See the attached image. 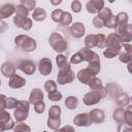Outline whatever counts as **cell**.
<instances>
[{
	"instance_id": "484cf974",
	"label": "cell",
	"mask_w": 132,
	"mask_h": 132,
	"mask_svg": "<svg viewBox=\"0 0 132 132\" xmlns=\"http://www.w3.org/2000/svg\"><path fill=\"white\" fill-rule=\"evenodd\" d=\"M78 105V100L75 96H69L65 99V106L68 109H75Z\"/></svg>"
},
{
	"instance_id": "91938a15",
	"label": "cell",
	"mask_w": 132,
	"mask_h": 132,
	"mask_svg": "<svg viewBox=\"0 0 132 132\" xmlns=\"http://www.w3.org/2000/svg\"><path fill=\"white\" fill-rule=\"evenodd\" d=\"M61 1H58V2H55V1H52V4H60Z\"/></svg>"
},
{
	"instance_id": "e575fe53",
	"label": "cell",
	"mask_w": 132,
	"mask_h": 132,
	"mask_svg": "<svg viewBox=\"0 0 132 132\" xmlns=\"http://www.w3.org/2000/svg\"><path fill=\"white\" fill-rule=\"evenodd\" d=\"M87 68L93 73L94 76H96V75L100 72V69H101V67H100V62H92V63H89V65H88Z\"/></svg>"
},
{
	"instance_id": "1f68e13d",
	"label": "cell",
	"mask_w": 132,
	"mask_h": 132,
	"mask_svg": "<svg viewBox=\"0 0 132 132\" xmlns=\"http://www.w3.org/2000/svg\"><path fill=\"white\" fill-rule=\"evenodd\" d=\"M120 53H121V51H119V50H114V48H111V47H106V50H104V52H103V56L107 59H112L116 56H118Z\"/></svg>"
},
{
	"instance_id": "680465c9",
	"label": "cell",
	"mask_w": 132,
	"mask_h": 132,
	"mask_svg": "<svg viewBox=\"0 0 132 132\" xmlns=\"http://www.w3.org/2000/svg\"><path fill=\"white\" fill-rule=\"evenodd\" d=\"M5 131V127H4V124L0 122V132H4Z\"/></svg>"
},
{
	"instance_id": "f35d334b",
	"label": "cell",
	"mask_w": 132,
	"mask_h": 132,
	"mask_svg": "<svg viewBox=\"0 0 132 132\" xmlns=\"http://www.w3.org/2000/svg\"><path fill=\"white\" fill-rule=\"evenodd\" d=\"M44 90H45L47 93H52V92L57 91V82H55V81L52 80V79L46 80V81L44 82Z\"/></svg>"
},
{
	"instance_id": "7dc6e473",
	"label": "cell",
	"mask_w": 132,
	"mask_h": 132,
	"mask_svg": "<svg viewBox=\"0 0 132 132\" xmlns=\"http://www.w3.org/2000/svg\"><path fill=\"white\" fill-rule=\"evenodd\" d=\"M29 107H30L29 101H26V100H19V103H18V106H16L18 109H21V110H24V111L29 112Z\"/></svg>"
},
{
	"instance_id": "603a6c76",
	"label": "cell",
	"mask_w": 132,
	"mask_h": 132,
	"mask_svg": "<svg viewBox=\"0 0 132 132\" xmlns=\"http://www.w3.org/2000/svg\"><path fill=\"white\" fill-rule=\"evenodd\" d=\"M32 18L36 22H42L46 18V11L43 8H41V7H36L34 9V11H33Z\"/></svg>"
},
{
	"instance_id": "6125c7cd",
	"label": "cell",
	"mask_w": 132,
	"mask_h": 132,
	"mask_svg": "<svg viewBox=\"0 0 132 132\" xmlns=\"http://www.w3.org/2000/svg\"><path fill=\"white\" fill-rule=\"evenodd\" d=\"M42 132H46V131H42Z\"/></svg>"
},
{
	"instance_id": "b9f144b4",
	"label": "cell",
	"mask_w": 132,
	"mask_h": 132,
	"mask_svg": "<svg viewBox=\"0 0 132 132\" xmlns=\"http://www.w3.org/2000/svg\"><path fill=\"white\" fill-rule=\"evenodd\" d=\"M13 132H31V128L26 124L20 123V124H16V126H14Z\"/></svg>"
},
{
	"instance_id": "7402d4cb",
	"label": "cell",
	"mask_w": 132,
	"mask_h": 132,
	"mask_svg": "<svg viewBox=\"0 0 132 132\" xmlns=\"http://www.w3.org/2000/svg\"><path fill=\"white\" fill-rule=\"evenodd\" d=\"M95 46H97V35L96 34L87 35L85 38V47L88 50H92Z\"/></svg>"
},
{
	"instance_id": "f5cc1de1",
	"label": "cell",
	"mask_w": 132,
	"mask_h": 132,
	"mask_svg": "<svg viewBox=\"0 0 132 132\" xmlns=\"http://www.w3.org/2000/svg\"><path fill=\"white\" fill-rule=\"evenodd\" d=\"M118 132H132V127L125 124V123H122L118 126Z\"/></svg>"
},
{
	"instance_id": "d6986e66",
	"label": "cell",
	"mask_w": 132,
	"mask_h": 132,
	"mask_svg": "<svg viewBox=\"0 0 132 132\" xmlns=\"http://www.w3.org/2000/svg\"><path fill=\"white\" fill-rule=\"evenodd\" d=\"M43 99V92L39 88H34L29 96V103L30 104H35L38 101H42Z\"/></svg>"
},
{
	"instance_id": "52a82bcc",
	"label": "cell",
	"mask_w": 132,
	"mask_h": 132,
	"mask_svg": "<svg viewBox=\"0 0 132 132\" xmlns=\"http://www.w3.org/2000/svg\"><path fill=\"white\" fill-rule=\"evenodd\" d=\"M104 7L103 0H90L86 3V9L89 13H98Z\"/></svg>"
},
{
	"instance_id": "ee69618b",
	"label": "cell",
	"mask_w": 132,
	"mask_h": 132,
	"mask_svg": "<svg viewBox=\"0 0 132 132\" xmlns=\"http://www.w3.org/2000/svg\"><path fill=\"white\" fill-rule=\"evenodd\" d=\"M18 103H19V100H16L13 97H7L6 98V108H8V109L16 108Z\"/></svg>"
},
{
	"instance_id": "2e32d148",
	"label": "cell",
	"mask_w": 132,
	"mask_h": 132,
	"mask_svg": "<svg viewBox=\"0 0 132 132\" xmlns=\"http://www.w3.org/2000/svg\"><path fill=\"white\" fill-rule=\"evenodd\" d=\"M76 77H77V79H78L81 84L88 85L89 81H90L93 77H95V76L93 75V73H92L88 68H84V69H81V70H79V71L77 72Z\"/></svg>"
},
{
	"instance_id": "30bf717a",
	"label": "cell",
	"mask_w": 132,
	"mask_h": 132,
	"mask_svg": "<svg viewBox=\"0 0 132 132\" xmlns=\"http://www.w3.org/2000/svg\"><path fill=\"white\" fill-rule=\"evenodd\" d=\"M13 24L20 28V29H23L25 31H29L31 28H32V20L29 19V18H20V16H14L13 18Z\"/></svg>"
},
{
	"instance_id": "d6a6232c",
	"label": "cell",
	"mask_w": 132,
	"mask_h": 132,
	"mask_svg": "<svg viewBox=\"0 0 132 132\" xmlns=\"http://www.w3.org/2000/svg\"><path fill=\"white\" fill-rule=\"evenodd\" d=\"M132 59V52H121L119 54V60L122 63H130Z\"/></svg>"
},
{
	"instance_id": "7a4b0ae2",
	"label": "cell",
	"mask_w": 132,
	"mask_h": 132,
	"mask_svg": "<svg viewBox=\"0 0 132 132\" xmlns=\"http://www.w3.org/2000/svg\"><path fill=\"white\" fill-rule=\"evenodd\" d=\"M48 42H50V45L52 46V48L57 53H63L68 47L66 39L58 32H53L50 35Z\"/></svg>"
},
{
	"instance_id": "ba28073f",
	"label": "cell",
	"mask_w": 132,
	"mask_h": 132,
	"mask_svg": "<svg viewBox=\"0 0 132 132\" xmlns=\"http://www.w3.org/2000/svg\"><path fill=\"white\" fill-rule=\"evenodd\" d=\"M38 70L41 75H48L53 70V64L50 58H42L38 63Z\"/></svg>"
},
{
	"instance_id": "816d5d0a",
	"label": "cell",
	"mask_w": 132,
	"mask_h": 132,
	"mask_svg": "<svg viewBox=\"0 0 132 132\" xmlns=\"http://www.w3.org/2000/svg\"><path fill=\"white\" fill-rule=\"evenodd\" d=\"M71 10L74 12H79L81 10V3L78 0H73L71 2Z\"/></svg>"
},
{
	"instance_id": "d590c367",
	"label": "cell",
	"mask_w": 132,
	"mask_h": 132,
	"mask_svg": "<svg viewBox=\"0 0 132 132\" xmlns=\"http://www.w3.org/2000/svg\"><path fill=\"white\" fill-rule=\"evenodd\" d=\"M112 13H111V10H110V8H108V7H103L98 13H97V16L98 18H100L103 22L106 20V19H108L110 15H111Z\"/></svg>"
},
{
	"instance_id": "3957f363",
	"label": "cell",
	"mask_w": 132,
	"mask_h": 132,
	"mask_svg": "<svg viewBox=\"0 0 132 132\" xmlns=\"http://www.w3.org/2000/svg\"><path fill=\"white\" fill-rule=\"evenodd\" d=\"M74 78H75V74H74V71H72L69 63L59 69V72L57 75V82L59 85L63 86L66 84H70L74 80Z\"/></svg>"
},
{
	"instance_id": "7bdbcfd3",
	"label": "cell",
	"mask_w": 132,
	"mask_h": 132,
	"mask_svg": "<svg viewBox=\"0 0 132 132\" xmlns=\"http://www.w3.org/2000/svg\"><path fill=\"white\" fill-rule=\"evenodd\" d=\"M56 62H57V65H58V68H59V69L68 64L66 57H65L64 55H62V54H60V55H58V56L56 57Z\"/></svg>"
},
{
	"instance_id": "9a60e30c",
	"label": "cell",
	"mask_w": 132,
	"mask_h": 132,
	"mask_svg": "<svg viewBox=\"0 0 132 132\" xmlns=\"http://www.w3.org/2000/svg\"><path fill=\"white\" fill-rule=\"evenodd\" d=\"M15 11V6L11 3H6L0 7V20L7 19L11 16Z\"/></svg>"
},
{
	"instance_id": "4316f807",
	"label": "cell",
	"mask_w": 132,
	"mask_h": 132,
	"mask_svg": "<svg viewBox=\"0 0 132 132\" xmlns=\"http://www.w3.org/2000/svg\"><path fill=\"white\" fill-rule=\"evenodd\" d=\"M28 116H29V112L24 111V110H21V109H18V108H15L14 111H13V117H14L15 121L19 122V123L24 122L28 118Z\"/></svg>"
},
{
	"instance_id": "db71d44e",
	"label": "cell",
	"mask_w": 132,
	"mask_h": 132,
	"mask_svg": "<svg viewBox=\"0 0 132 132\" xmlns=\"http://www.w3.org/2000/svg\"><path fill=\"white\" fill-rule=\"evenodd\" d=\"M27 37H28V35H26V34L18 35V36L14 38V43H15V45H16V46H19V47H21L22 43L24 42V40H25Z\"/></svg>"
},
{
	"instance_id": "5bb4252c",
	"label": "cell",
	"mask_w": 132,
	"mask_h": 132,
	"mask_svg": "<svg viewBox=\"0 0 132 132\" xmlns=\"http://www.w3.org/2000/svg\"><path fill=\"white\" fill-rule=\"evenodd\" d=\"M90 119L92 121V123H96V124H100L103 123V121L105 120V114L104 111L102 109L99 108H94L89 112Z\"/></svg>"
},
{
	"instance_id": "60d3db41",
	"label": "cell",
	"mask_w": 132,
	"mask_h": 132,
	"mask_svg": "<svg viewBox=\"0 0 132 132\" xmlns=\"http://www.w3.org/2000/svg\"><path fill=\"white\" fill-rule=\"evenodd\" d=\"M20 4L24 5L28 11H31L33 9H35V5H36V1L35 0H21L20 1Z\"/></svg>"
},
{
	"instance_id": "7c38bea8",
	"label": "cell",
	"mask_w": 132,
	"mask_h": 132,
	"mask_svg": "<svg viewBox=\"0 0 132 132\" xmlns=\"http://www.w3.org/2000/svg\"><path fill=\"white\" fill-rule=\"evenodd\" d=\"M116 34L119 35L122 43H129L132 39V25L127 24V26L122 31H120L119 33H116Z\"/></svg>"
},
{
	"instance_id": "5b68a950",
	"label": "cell",
	"mask_w": 132,
	"mask_h": 132,
	"mask_svg": "<svg viewBox=\"0 0 132 132\" xmlns=\"http://www.w3.org/2000/svg\"><path fill=\"white\" fill-rule=\"evenodd\" d=\"M122 45H123V43H122L118 34L110 33V34L107 35V37H106V47H111V48L121 51Z\"/></svg>"
},
{
	"instance_id": "8992f818",
	"label": "cell",
	"mask_w": 132,
	"mask_h": 132,
	"mask_svg": "<svg viewBox=\"0 0 132 132\" xmlns=\"http://www.w3.org/2000/svg\"><path fill=\"white\" fill-rule=\"evenodd\" d=\"M73 124L77 127H89L92 125V121L90 119L89 113L82 112V113H78L74 117Z\"/></svg>"
},
{
	"instance_id": "6da1fadb",
	"label": "cell",
	"mask_w": 132,
	"mask_h": 132,
	"mask_svg": "<svg viewBox=\"0 0 132 132\" xmlns=\"http://www.w3.org/2000/svg\"><path fill=\"white\" fill-rule=\"evenodd\" d=\"M106 95H107V93H106L105 88L104 87H100L97 90H92V91L88 92L87 94H85L84 98H82V101L88 106L95 105V104L99 103Z\"/></svg>"
},
{
	"instance_id": "94428289",
	"label": "cell",
	"mask_w": 132,
	"mask_h": 132,
	"mask_svg": "<svg viewBox=\"0 0 132 132\" xmlns=\"http://www.w3.org/2000/svg\"><path fill=\"white\" fill-rule=\"evenodd\" d=\"M0 86H1V79H0Z\"/></svg>"
},
{
	"instance_id": "ac0fdd59",
	"label": "cell",
	"mask_w": 132,
	"mask_h": 132,
	"mask_svg": "<svg viewBox=\"0 0 132 132\" xmlns=\"http://www.w3.org/2000/svg\"><path fill=\"white\" fill-rule=\"evenodd\" d=\"M1 73L5 76V77H11L15 74V66L11 63V62H4L1 65Z\"/></svg>"
},
{
	"instance_id": "f546056e",
	"label": "cell",
	"mask_w": 132,
	"mask_h": 132,
	"mask_svg": "<svg viewBox=\"0 0 132 132\" xmlns=\"http://www.w3.org/2000/svg\"><path fill=\"white\" fill-rule=\"evenodd\" d=\"M124 123L129 126H132V106L131 105H127V108L125 109Z\"/></svg>"
},
{
	"instance_id": "9f6ffc18",
	"label": "cell",
	"mask_w": 132,
	"mask_h": 132,
	"mask_svg": "<svg viewBox=\"0 0 132 132\" xmlns=\"http://www.w3.org/2000/svg\"><path fill=\"white\" fill-rule=\"evenodd\" d=\"M55 132H75V130H74V128H73L72 126H70V125H65L64 127L55 130Z\"/></svg>"
},
{
	"instance_id": "4fadbf2b",
	"label": "cell",
	"mask_w": 132,
	"mask_h": 132,
	"mask_svg": "<svg viewBox=\"0 0 132 132\" xmlns=\"http://www.w3.org/2000/svg\"><path fill=\"white\" fill-rule=\"evenodd\" d=\"M85 25L80 22H76L70 26V33L74 38H81L85 34Z\"/></svg>"
},
{
	"instance_id": "bcb514c9",
	"label": "cell",
	"mask_w": 132,
	"mask_h": 132,
	"mask_svg": "<svg viewBox=\"0 0 132 132\" xmlns=\"http://www.w3.org/2000/svg\"><path fill=\"white\" fill-rule=\"evenodd\" d=\"M10 120H12V119H11L10 114H9L5 109L0 110V122H1V123H3V124L5 125V124L8 123Z\"/></svg>"
},
{
	"instance_id": "44dd1931",
	"label": "cell",
	"mask_w": 132,
	"mask_h": 132,
	"mask_svg": "<svg viewBox=\"0 0 132 132\" xmlns=\"http://www.w3.org/2000/svg\"><path fill=\"white\" fill-rule=\"evenodd\" d=\"M106 93L109 94L110 97H117L119 94L122 93V89L119 85H117L116 82H108L105 87Z\"/></svg>"
},
{
	"instance_id": "e0dca14e",
	"label": "cell",
	"mask_w": 132,
	"mask_h": 132,
	"mask_svg": "<svg viewBox=\"0 0 132 132\" xmlns=\"http://www.w3.org/2000/svg\"><path fill=\"white\" fill-rule=\"evenodd\" d=\"M26 79L18 74H14L13 76H11L9 78V81H8V86L11 88V89H20V88H23L25 85H26Z\"/></svg>"
},
{
	"instance_id": "681fc988",
	"label": "cell",
	"mask_w": 132,
	"mask_h": 132,
	"mask_svg": "<svg viewBox=\"0 0 132 132\" xmlns=\"http://www.w3.org/2000/svg\"><path fill=\"white\" fill-rule=\"evenodd\" d=\"M47 97H48V99L51 101H60L62 99V94L59 91H55V92L48 93Z\"/></svg>"
},
{
	"instance_id": "6f0895ef",
	"label": "cell",
	"mask_w": 132,
	"mask_h": 132,
	"mask_svg": "<svg viewBox=\"0 0 132 132\" xmlns=\"http://www.w3.org/2000/svg\"><path fill=\"white\" fill-rule=\"evenodd\" d=\"M6 98L4 94H0V110L6 108Z\"/></svg>"
},
{
	"instance_id": "11a10c76",
	"label": "cell",
	"mask_w": 132,
	"mask_h": 132,
	"mask_svg": "<svg viewBox=\"0 0 132 132\" xmlns=\"http://www.w3.org/2000/svg\"><path fill=\"white\" fill-rule=\"evenodd\" d=\"M103 21L100 19V18H98L97 15L95 16V18H93V21H92V24H93V26L95 27V28H97V29H100V28H102L103 27Z\"/></svg>"
},
{
	"instance_id": "4dcf8cb0",
	"label": "cell",
	"mask_w": 132,
	"mask_h": 132,
	"mask_svg": "<svg viewBox=\"0 0 132 132\" xmlns=\"http://www.w3.org/2000/svg\"><path fill=\"white\" fill-rule=\"evenodd\" d=\"M60 125H61V120H60V118H56V119H54V118H48V119H47V127H48L50 129L57 130V129H59Z\"/></svg>"
},
{
	"instance_id": "f907efd6",
	"label": "cell",
	"mask_w": 132,
	"mask_h": 132,
	"mask_svg": "<svg viewBox=\"0 0 132 132\" xmlns=\"http://www.w3.org/2000/svg\"><path fill=\"white\" fill-rule=\"evenodd\" d=\"M44 109H45V104H44L43 100L42 101H38V102H36L34 104V110H35V112H37V113H43Z\"/></svg>"
},
{
	"instance_id": "9c48e42d",
	"label": "cell",
	"mask_w": 132,
	"mask_h": 132,
	"mask_svg": "<svg viewBox=\"0 0 132 132\" xmlns=\"http://www.w3.org/2000/svg\"><path fill=\"white\" fill-rule=\"evenodd\" d=\"M128 20H129V16H128V13L127 12H119L117 15H116V21H117V24H116V32L114 33H119L120 31H122L128 24Z\"/></svg>"
},
{
	"instance_id": "c3c4849f",
	"label": "cell",
	"mask_w": 132,
	"mask_h": 132,
	"mask_svg": "<svg viewBox=\"0 0 132 132\" xmlns=\"http://www.w3.org/2000/svg\"><path fill=\"white\" fill-rule=\"evenodd\" d=\"M62 12H63V10L60 9V8L55 9V10L52 12V14H51V19H52L55 23H59V22H60V18H61Z\"/></svg>"
},
{
	"instance_id": "277c9868",
	"label": "cell",
	"mask_w": 132,
	"mask_h": 132,
	"mask_svg": "<svg viewBox=\"0 0 132 132\" xmlns=\"http://www.w3.org/2000/svg\"><path fill=\"white\" fill-rule=\"evenodd\" d=\"M18 68H19L21 71H23L25 74H27V75H32V74H34V72H35V70H36V65H35V63H34L33 61H31V60H22V61L19 63Z\"/></svg>"
},
{
	"instance_id": "8d00e7d4",
	"label": "cell",
	"mask_w": 132,
	"mask_h": 132,
	"mask_svg": "<svg viewBox=\"0 0 132 132\" xmlns=\"http://www.w3.org/2000/svg\"><path fill=\"white\" fill-rule=\"evenodd\" d=\"M116 24H117V21H116V15L114 14H111L108 19H106L103 23V27H106L108 29H114L116 28Z\"/></svg>"
},
{
	"instance_id": "d4e9b609",
	"label": "cell",
	"mask_w": 132,
	"mask_h": 132,
	"mask_svg": "<svg viewBox=\"0 0 132 132\" xmlns=\"http://www.w3.org/2000/svg\"><path fill=\"white\" fill-rule=\"evenodd\" d=\"M124 113H125V108L124 107H118L112 112V119L117 123L122 124V123H124Z\"/></svg>"
},
{
	"instance_id": "f1b7e54d",
	"label": "cell",
	"mask_w": 132,
	"mask_h": 132,
	"mask_svg": "<svg viewBox=\"0 0 132 132\" xmlns=\"http://www.w3.org/2000/svg\"><path fill=\"white\" fill-rule=\"evenodd\" d=\"M14 12H15V16H20V18H28V13H29L28 9L22 4H18L15 6Z\"/></svg>"
},
{
	"instance_id": "8fae6325",
	"label": "cell",
	"mask_w": 132,
	"mask_h": 132,
	"mask_svg": "<svg viewBox=\"0 0 132 132\" xmlns=\"http://www.w3.org/2000/svg\"><path fill=\"white\" fill-rule=\"evenodd\" d=\"M79 52H80V54L82 56L84 61H87L89 63H92V62H100L99 56L95 52H93L92 50H88L86 47H82V48H80Z\"/></svg>"
},
{
	"instance_id": "cb8c5ba5",
	"label": "cell",
	"mask_w": 132,
	"mask_h": 132,
	"mask_svg": "<svg viewBox=\"0 0 132 132\" xmlns=\"http://www.w3.org/2000/svg\"><path fill=\"white\" fill-rule=\"evenodd\" d=\"M116 102L117 104L120 106V107H124V106H127L129 105V102H130V98L129 96L126 94V93H121L119 94L117 97H116Z\"/></svg>"
},
{
	"instance_id": "ffe728a7",
	"label": "cell",
	"mask_w": 132,
	"mask_h": 132,
	"mask_svg": "<svg viewBox=\"0 0 132 132\" xmlns=\"http://www.w3.org/2000/svg\"><path fill=\"white\" fill-rule=\"evenodd\" d=\"M36 46H37V43H36L35 39L32 38V37H30V36H28V37L24 40V42L22 43V45H21V47H22L25 52H27V53H30V52L35 51V50H36Z\"/></svg>"
},
{
	"instance_id": "836d02e7",
	"label": "cell",
	"mask_w": 132,
	"mask_h": 132,
	"mask_svg": "<svg viewBox=\"0 0 132 132\" xmlns=\"http://www.w3.org/2000/svg\"><path fill=\"white\" fill-rule=\"evenodd\" d=\"M61 114V107L59 105H53L51 106L50 110H48V118H60Z\"/></svg>"
},
{
	"instance_id": "74e56055",
	"label": "cell",
	"mask_w": 132,
	"mask_h": 132,
	"mask_svg": "<svg viewBox=\"0 0 132 132\" xmlns=\"http://www.w3.org/2000/svg\"><path fill=\"white\" fill-rule=\"evenodd\" d=\"M88 86L90 87L91 90H97V89H99L100 87H102V80H101L100 78H98V77L95 76V77H93V78L89 81Z\"/></svg>"
},
{
	"instance_id": "83f0119b",
	"label": "cell",
	"mask_w": 132,
	"mask_h": 132,
	"mask_svg": "<svg viewBox=\"0 0 132 132\" xmlns=\"http://www.w3.org/2000/svg\"><path fill=\"white\" fill-rule=\"evenodd\" d=\"M71 22H72V15H71V13L68 12V11H63L62 14H61L59 24H61L63 26H68V25L71 24Z\"/></svg>"
},
{
	"instance_id": "f6af8a7d",
	"label": "cell",
	"mask_w": 132,
	"mask_h": 132,
	"mask_svg": "<svg viewBox=\"0 0 132 132\" xmlns=\"http://www.w3.org/2000/svg\"><path fill=\"white\" fill-rule=\"evenodd\" d=\"M81 62H84V59H82V56H81L80 52L75 53L70 58V64H79Z\"/></svg>"
},
{
	"instance_id": "ab89813d",
	"label": "cell",
	"mask_w": 132,
	"mask_h": 132,
	"mask_svg": "<svg viewBox=\"0 0 132 132\" xmlns=\"http://www.w3.org/2000/svg\"><path fill=\"white\" fill-rule=\"evenodd\" d=\"M96 35H97V47L98 48L106 47V36L102 33H99Z\"/></svg>"
}]
</instances>
